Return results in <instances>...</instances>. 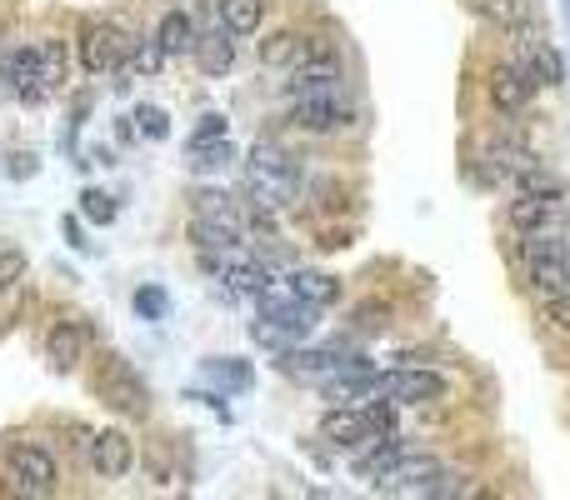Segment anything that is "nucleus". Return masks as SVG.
<instances>
[{
	"instance_id": "nucleus-1",
	"label": "nucleus",
	"mask_w": 570,
	"mask_h": 500,
	"mask_svg": "<svg viewBox=\"0 0 570 500\" xmlns=\"http://www.w3.org/2000/svg\"><path fill=\"white\" fill-rule=\"evenodd\" d=\"M246 176H250V201H256V211H275V205L296 201V191H300L296 155H285L281 145H271V141L250 145Z\"/></svg>"
},
{
	"instance_id": "nucleus-2",
	"label": "nucleus",
	"mask_w": 570,
	"mask_h": 500,
	"mask_svg": "<svg viewBox=\"0 0 570 500\" xmlns=\"http://www.w3.org/2000/svg\"><path fill=\"white\" fill-rule=\"evenodd\" d=\"M321 325V306H310V300H300L296 290H265L261 296V325H250V335L256 341H265V346H285V341H306L310 331Z\"/></svg>"
},
{
	"instance_id": "nucleus-3",
	"label": "nucleus",
	"mask_w": 570,
	"mask_h": 500,
	"mask_svg": "<svg viewBox=\"0 0 570 500\" xmlns=\"http://www.w3.org/2000/svg\"><path fill=\"white\" fill-rule=\"evenodd\" d=\"M385 426H391V405L380 395L370 405H335V410H325L321 436L335 451H356V445H370L376 436H385Z\"/></svg>"
},
{
	"instance_id": "nucleus-4",
	"label": "nucleus",
	"mask_w": 570,
	"mask_h": 500,
	"mask_svg": "<svg viewBox=\"0 0 570 500\" xmlns=\"http://www.w3.org/2000/svg\"><path fill=\"white\" fill-rule=\"evenodd\" d=\"M131 50H135V40L116 21H95V25H85V36H81V66L91 75H106V71H120L131 60Z\"/></svg>"
},
{
	"instance_id": "nucleus-5",
	"label": "nucleus",
	"mask_w": 570,
	"mask_h": 500,
	"mask_svg": "<svg viewBox=\"0 0 570 500\" xmlns=\"http://www.w3.org/2000/svg\"><path fill=\"white\" fill-rule=\"evenodd\" d=\"M380 395L395 405H436L451 395V385H446V376H436L426 366H401L380 376Z\"/></svg>"
},
{
	"instance_id": "nucleus-6",
	"label": "nucleus",
	"mask_w": 570,
	"mask_h": 500,
	"mask_svg": "<svg viewBox=\"0 0 570 500\" xmlns=\"http://www.w3.org/2000/svg\"><path fill=\"white\" fill-rule=\"evenodd\" d=\"M5 465H11L15 486H21L25 496H50V490H56V480H60L56 455H50L46 445H31V441L5 445Z\"/></svg>"
},
{
	"instance_id": "nucleus-7",
	"label": "nucleus",
	"mask_w": 570,
	"mask_h": 500,
	"mask_svg": "<svg viewBox=\"0 0 570 500\" xmlns=\"http://www.w3.org/2000/svg\"><path fill=\"white\" fill-rule=\"evenodd\" d=\"M95 391H100V401H106L110 410H120V416H145V410H151V391H145V381L120 356H110V366L100 370Z\"/></svg>"
},
{
	"instance_id": "nucleus-8",
	"label": "nucleus",
	"mask_w": 570,
	"mask_h": 500,
	"mask_svg": "<svg viewBox=\"0 0 570 500\" xmlns=\"http://www.w3.org/2000/svg\"><path fill=\"white\" fill-rule=\"evenodd\" d=\"M290 126L306 135H331L341 126H351V106L341 100V91H331V96H300L290 106Z\"/></svg>"
},
{
	"instance_id": "nucleus-9",
	"label": "nucleus",
	"mask_w": 570,
	"mask_h": 500,
	"mask_svg": "<svg viewBox=\"0 0 570 500\" xmlns=\"http://www.w3.org/2000/svg\"><path fill=\"white\" fill-rule=\"evenodd\" d=\"M331 91H341V56H300V66L285 81V96L290 100L331 96Z\"/></svg>"
},
{
	"instance_id": "nucleus-10",
	"label": "nucleus",
	"mask_w": 570,
	"mask_h": 500,
	"mask_svg": "<svg viewBox=\"0 0 570 500\" xmlns=\"http://www.w3.org/2000/svg\"><path fill=\"white\" fill-rule=\"evenodd\" d=\"M131 465H135V445L126 430H100L91 441V471L100 480H120V476H131Z\"/></svg>"
},
{
	"instance_id": "nucleus-11",
	"label": "nucleus",
	"mask_w": 570,
	"mask_h": 500,
	"mask_svg": "<svg viewBox=\"0 0 570 500\" xmlns=\"http://www.w3.org/2000/svg\"><path fill=\"white\" fill-rule=\"evenodd\" d=\"M506 221H511L521 236H531V230H556L560 221H566V205H560V195H531V191H521L511 201V211H506Z\"/></svg>"
},
{
	"instance_id": "nucleus-12",
	"label": "nucleus",
	"mask_w": 570,
	"mask_h": 500,
	"mask_svg": "<svg viewBox=\"0 0 570 500\" xmlns=\"http://www.w3.org/2000/svg\"><path fill=\"white\" fill-rule=\"evenodd\" d=\"M440 465L430 461V455H416V451H405L395 465H385L376 476V490H385V496H420V486H426L430 476H436Z\"/></svg>"
},
{
	"instance_id": "nucleus-13",
	"label": "nucleus",
	"mask_w": 570,
	"mask_h": 500,
	"mask_svg": "<svg viewBox=\"0 0 570 500\" xmlns=\"http://www.w3.org/2000/svg\"><path fill=\"white\" fill-rule=\"evenodd\" d=\"M85 346H91V335H85V325L81 321H56L50 325V335H46V360H50V370H75L85 360Z\"/></svg>"
},
{
	"instance_id": "nucleus-14",
	"label": "nucleus",
	"mask_w": 570,
	"mask_h": 500,
	"mask_svg": "<svg viewBox=\"0 0 570 500\" xmlns=\"http://www.w3.org/2000/svg\"><path fill=\"white\" fill-rule=\"evenodd\" d=\"M5 81L15 85V96L25 100V106H36V100H46V75H40V46H25L15 50L11 60H5Z\"/></svg>"
},
{
	"instance_id": "nucleus-15",
	"label": "nucleus",
	"mask_w": 570,
	"mask_h": 500,
	"mask_svg": "<svg viewBox=\"0 0 570 500\" xmlns=\"http://www.w3.org/2000/svg\"><path fill=\"white\" fill-rule=\"evenodd\" d=\"M195 66H201L205 75H226L230 66H236V40H230L226 25H215V31H205V36H195Z\"/></svg>"
},
{
	"instance_id": "nucleus-16",
	"label": "nucleus",
	"mask_w": 570,
	"mask_h": 500,
	"mask_svg": "<svg viewBox=\"0 0 570 500\" xmlns=\"http://www.w3.org/2000/svg\"><path fill=\"white\" fill-rule=\"evenodd\" d=\"M190 240H195L201 255H236V250L246 246V230L221 226V221H195V215H190Z\"/></svg>"
},
{
	"instance_id": "nucleus-17",
	"label": "nucleus",
	"mask_w": 570,
	"mask_h": 500,
	"mask_svg": "<svg viewBox=\"0 0 570 500\" xmlns=\"http://www.w3.org/2000/svg\"><path fill=\"white\" fill-rule=\"evenodd\" d=\"M190 215H195V221H221V226H240V230H246L236 195H230V191H215V186H201V191L190 195Z\"/></svg>"
},
{
	"instance_id": "nucleus-18",
	"label": "nucleus",
	"mask_w": 570,
	"mask_h": 500,
	"mask_svg": "<svg viewBox=\"0 0 570 500\" xmlns=\"http://www.w3.org/2000/svg\"><path fill=\"white\" fill-rule=\"evenodd\" d=\"M525 275H531V286L546 300L566 296L570 290V255H535V261H525Z\"/></svg>"
},
{
	"instance_id": "nucleus-19",
	"label": "nucleus",
	"mask_w": 570,
	"mask_h": 500,
	"mask_svg": "<svg viewBox=\"0 0 570 500\" xmlns=\"http://www.w3.org/2000/svg\"><path fill=\"white\" fill-rule=\"evenodd\" d=\"M531 91L535 85L525 81L521 66H496V71H490V100H496L500 110H521L525 100H531Z\"/></svg>"
},
{
	"instance_id": "nucleus-20",
	"label": "nucleus",
	"mask_w": 570,
	"mask_h": 500,
	"mask_svg": "<svg viewBox=\"0 0 570 500\" xmlns=\"http://www.w3.org/2000/svg\"><path fill=\"white\" fill-rule=\"evenodd\" d=\"M215 15L230 36H256L265 15V0H215Z\"/></svg>"
},
{
	"instance_id": "nucleus-21",
	"label": "nucleus",
	"mask_w": 570,
	"mask_h": 500,
	"mask_svg": "<svg viewBox=\"0 0 570 500\" xmlns=\"http://www.w3.org/2000/svg\"><path fill=\"white\" fill-rule=\"evenodd\" d=\"M195 21H190L186 11H166L161 15V31H155V40H161V50L166 56H186V50H195Z\"/></svg>"
},
{
	"instance_id": "nucleus-22",
	"label": "nucleus",
	"mask_w": 570,
	"mask_h": 500,
	"mask_svg": "<svg viewBox=\"0 0 570 500\" xmlns=\"http://www.w3.org/2000/svg\"><path fill=\"white\" fill-rule=\"evenodd\" d=\"M290 290H296L300 300H310V306H321V310L341 300V281L325 275V271H296L290 275Z\"/></svg>"
},
{
	"instance_id": "nucleus-23",
	"label": "nucleus",
	"mask_w": 570,
	"mask_h": 500,
	"mask_svg": "<svg viewBox=\"0 0 570 500\" xmlns=\"http://www.w3.org/2000/svg\"><path fill=\"white\" fill-rule=\"evenodd\" d=\"M205 381L226 385V391H250V385H256V370H250V360L211 356V360H205Z\"/></svg>"
},
{
	"instance_id": "nucleus-24",
	"label": "nucleus",
	"mask_w": 570,
	"mask_h": 500,
	"mask_svg": "<svg viewBox=\"0 0 570 500\" xmlns=\"http://www.w3.org/2000/svg\"><path fill=\"white\" fill-rule=\"evenodd\" d=\"M230 160H236V151H230V141L221 135V141H190V160H186V166L195 170V176H215V170H226Z\"/></svg>"
},
{
	"instance_id": "nucleus-25",
	"label": "nucleus",
	"mask_w": 570,
	"mask_h": 500,
	"mask_svg": "<svg viewBox=\"0 0 570 500\" xmlns=\"http://www.w3.org/2000/svg\"><path fill=\"white\" fill-rule=\"evenodd\" d=\"M405 451H416V445L405 441V436H385V441H376V451L356 461V476H360V480H376L380 471H385V465H395Z\"/></svg>"
},
{
	"instance_id": "nucleus-26",
	"label": "nucleus",
	"mask_w": 570,
	"mask_h": 500,
	"mask_svg": "<svg viewBox=\"0 0 570 500\" xmlns=\"http://www.w3.org/2000/svg\"><path fill=\"white\" fill-rule=\"evenodd\" d=\"M480 21L500 25V31H525V5L521 0H465Z\"/></svg>"
},
{
	"instance_id": "nucleus-27",
	"label": "nucleus",
	"mask_w": 570,
	"mask_h": 500,
	"mask_svg": "<svg viewBox=\"0 0 570 500\" xmlns=\"http://www.w3.org/2000/svg\"><path fill=\"white\" fill-rule=\"evenodd\" d=\"M345 331L351 335H385L391 331V306H385V300H360V306L351 310Z\"/></svg>"
},
{
	"instance_id": "nucleus-28",
	"label": "nucleus",
	"mask_w": 570,
	"mask_h": 500,
	"mask_svg": "<svg viewBox=\"0 0 570 500\" xmlns=\"http://www.w3.org/2000/svg\"><path fill=\"white\" fill-rule=\"evenodd\" d=\"M300 46H306V36H296V31H275V36H265V40H261V66L281 71V66L300 60Z\"/></svg>"
},
{
	"instance_id": "nucleus-29",
	"label": "nucleus",
	"mask_w": 570,
	"mask_h": 500,
	"mask_svg": "<svg viewBox=\"0 0 570 500\" xmlns=\"http://www.w3.org/2000/svg\"><path fill=\"white\" fill-rule=\"evenodd\" d=\"M66 71H71V56L60 40H40V75H46V91H60L66 85Z\"/></svg>"
},
{
	"instance_id": "nucleus-30",
	"label": "nucleus",
	"mask_w": 570,
	"mask_h": 500,
	"mask_svg": "<svg viewBox=\"0 0 570 500\" xmlns=\"http://www.w3.org/2000/svg\"><path fill=\"white\" fill-rule=\"evenodd\" d=\"M490 166H496V176H521V170H531L535 166V155L525 151V145H490Z\"/></svg>"
},
{
	"instance_id": "nucleus-31",
	"label": "nucleus",
	"mask_w": 570,
	"mask_h": 500,
	"mask_svg": "<svg viewBox=\"0 0 570 500\" xmlns=\"http://www.w3.org/2000/svg\"><path fill=\"white\" fill-rule=\"evenodd\" d=\"M135 316H145V321H166V316H170V296L161 286H141V290H135Z\"/></svg>"
},
{
	"instance_id": "nucleus-32",
	"label": "nucleus",
	"mask_w": 570,
	"mask_h": 500,
	"mask_svg": "<svg viewBox=\"0 0 570 500\" xmlns=\"http://www.w3.org/2000/svg\"><path fill=\"white\" fill-rule=\"evenodd\" d=\"M81 215L85 221H95V226H110V221H116V201L91 186V191H81Z\"/></svg>"
},
{
	"instance_id": "nucleus-33",
	"label": "nucleus",
	"mask_w": 570,
	"mask_h": 500,
	"mask_svg": "<svg viewBox=\"0 0 570 500\" xmlns=\"http://www.w3.org/2000/svg\"><path fill=\"white\" fill-rule=\"evenodd\" d=\"M515 191H531V195H566V186H560L556 176H546L541 166H531V170H521V176H515Z\"/></svg>"
},
{
	"instance_id": "nucleus-34",
	"label": "nucleus",
	"mask_w": 570,
	"mask_h": 500,
	"mask_svg": "<svg viewBox=\"0 0 570 500\" xmlns=\"http://www.w3.org/2000/svg\"><path fill=\"white\" fill-rule=\"evenodd\" d=\"M15 281H25V250L0 246V296L15 290Z\"/></svg>"
},
{
	"instance_id": "nucleus-35",
	"label": "nucleus",
	"mask_w": 570,
	"mask_h": 500,
	"mask_svg": "<svg viewBox=\"0 0 570 500\" xmlns=\"http://www.w3.org/2000/svg\"><path fill=\"white\" fill-rule=\"evenodd\" d=\"M135 131L151 135V141H166V135H170L166 110H161V106H141V110H135Z\"/></svg>"
},
{
	"instance_id": "nucleus-36",
	"label": "nucleus",
	"mask_w": 570,
	"mask_h": 500,
	"mask_svg": "<svg viewBox=\"0 0 570 500\" xmlns=\"http://www.w3.org/2000/svg\"><path fill=\"white\" fill-rule=\"evenodd\" d=\"M161 60H166V50H161V40H145V46L131 50V71H161Z\"/></svg>"
},
{
	"instance_id": "nucleus-37",
	"label": "nucleus",
	"mask_w": 570,
	"mask_h": 500,
	"mask_svg": "<svg viewBox=\"0 0 570 500\" xmlns=\"http://www.w3.org/2000/svg\"><path fill=\"white\" fill-rule=\"evenodd\" d=\"M535 60H541V75H546V85H560V81H566V66H560V56H556L550 46L535 50Z\"/></svg>"
},
{
	"instance_id": "nucleus-38",
	"label": "nucleus",
	"mask_w": 570,
	"mask_h": 500,
	"mask_svg": "<svg viewBox=\"0 0 570 500\" xmlns=\"http://www.w3.org/2000/svg\"><path fill=\"white\" fill-rule=\"evenodd\" d=\"M226 135V116L221 110H211V116H201V126H195V135L190 141H221Z\"/></svg>"
},
{
	"instance_id": "nucleus-39",
	"label": "nucleus",
	"mask_w": 570,
	"mask_h": 500,
	"mask_svg": "<svg viewBox=\"0 0 570 500\" xmlns=\"http://www.w3.org/2000/svg\"><path fill=\"white\" fill-rule=\"evenodd\" d=\"M546 316L570 335V290H566V296H550V300H546Z\"/></svg>"
},
{
	"instance_id": "nucleus-40",
	"label": "nucleus",
	"mask_w": 570,
	"mask_h": 500,
	"mask_svg": "<svg viewBox=\"0 0 570 500\" xmlns=\"http://www.w3.org/2000/svg\"><path fill=\"white\" fill-rule=\"evenodd\" d=\"M60 230H66V240H71L75 250H91V240L81 236V221H66V226H60Z\"/></svg>"
}]
</instances>
